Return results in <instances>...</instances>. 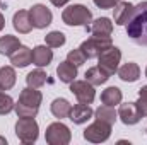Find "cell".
<instances>
[{
  "mask_svg": "<svg viewBox=\"0 0 147 145\" xmlns=\"http://www.w3.org/2000/svg\"><path fill=\"white\" fill-rule=\"evenodd\" d=\"M127 36L135 44L147 46V0L134 5V10L125 24Z\"/></svg>",
  "mask_w": 147,
  "mask_h": 145,
  "instance_id": "obj_1",
  "label": "cell"
},
{
  "mask_svg": "<svg viewBox=\"0 0 147 145\" xmlns=\"http://www.w3.org/2000/svg\"><path fill=\"white\" fill-rule=\"evenodd\" d=\"M43 101V94L34 87H26L19 94V101L16 103L14 111L19 118H34L39 111V104Z\"/></svg>",
  "mask_w": 147,
  "mask_h": 145,
  "instance_id": "obj_2",
  "label": "cell"
},
{
  "mask_svg": "<svg viewBox=\"0 0 147 145\" xmlns=\"http://www.w3.org/2000/svg\"><path fill=\"white\" fill-rule=\"evenodd\" d=\"M62 21L67 26H82L86 31L91 33L92 12L86 5H82V3H74V5H69L62 12Z\"/></svg>",
  "mask_w": 147,
  "mask_h": 145,
  "instance_id": "obj_3",
  "label": "cell"
},
{
  "mask_svg": "<svg viewBox=\"0 0 147 145\" xmlns=\"http://www.w3.org/2000/svg\"><path fill=\"white\" fill-rule=\"evenodd\" d=\"M113 46L111 36H96L92 34L91 38H87L86 41H82V44L79 46L82 50V53L86 55V58H98L103 51L110 50Z\"/></svg>",
  "mask_w": 147,
  "mask_h": 145,
  "instance_id": "obj_4",
  "label": "cell"
},
{
  "mask_svg": "<svg viewBox=\"0 0 147 145\" xmlns=\"http://www.w3.org/2000/svg\"><path fill=\"white\" fill-rule=\"evenodd\" d=\"M16 135L22 144H34L39 135V126H38L34 118H19L16 123Z\"/></svg>",
  "mask_w": 147,
  "mask_h": 145,
  "instance_id": "obj_5",
  "label": "cell"
},
{
  "mask_svg": "<svg viewBox=\"0 0 147 145\" xmlns=\"http://www.w3.org/2000/svg\"><path fill=\"white\" fill-rule=\"evenodd\" d=\"M45 138L50 145H67L72 140V133L67 125H63L62 121H55V123L48 125Z\"/></svg>",
  "mask_w": 147,
  "mask_h": 145,
  "instance_id": "obj_6",
  "label": "cell"
},
{
  "mask_svg": "<svg viewBox=\"0 0 147 145\" xmlns=\"http://www.w3.org/2000/svg\"><path fill=\"white\" fill-rule=\"evenodd\" d=\"M98 58H99L98 67L111 77V75H115L118 72V65H120V60H121V51H120V48L111 46L110 50L103 51Z\"/></svg>",
  "mask_w": 147,
  "mask_h": 145,
  "instance_id": "obj_7",
  "label": "cell"
},
{
  "mask_svg": "<svg viewBox=\"0 0 147 145\" xmlns=\"http://www.w3.org/2000/svg\"><path fill=\"white\" fill-rule=\"evenodd\" d=\"M111 135V125L105 123V121H99L96 119L94 123H91L86 130H84V138L87 142H92V144H101V142H106Z\"/></svg>",
  "mask_w": 147,
  "mask_h": 145,
  "instance_id": "obj_8",
  "label": "cell"
},
{
  "mask_svg": "<svg viewBox=\"0 0 147 145\" xmlns=\"http://www.w3.org/2000/svg\"><path fill=\"white\" fill-rule=\"evenodd\" d=\"M70 92L75 96V99L79 103H84V104H91L96 97V91H94V85L89 84L87 80H74L70 82Z\"/></svg>",
  "mask_w": 147,
  "mask_h": 145,
  "instance_id": "obj_9",
  "label": "cell"
},
{
  "mask_svg": "<svg viewBox=\"0 0 147 145\" xmlns=\"http://www.w3.org/2000/svg\"><path fill=\"white\" fill-rule=\"evenodd\" d=\"M29 15H31V22H33V28L36 29H45L51 24L53 21V14L51 10L43 5V3H36L29 9Z\"/></svg>",
  "mask_w": 147,
  "mask_h": 145,
  "instance_id": "obj_10",
  "label": "cell"
},
{
  "mask_svg": "<svg viewBox=\"0 0 147 145\" xmlns=\"http://www.w3.org/2000/svg\"><path fill=\"white\" fill-rule=\"evenodd\" d=\"M118 118L121 119L123 125H128V126H130V125H137V123L142 119V116H140L139 108H137L135 103H125V104L120 103V108H118Z\"/></svg>",
  "mask_w": 147,
  "mask_h": 145,
  "instance_id": "obj_11",
  "label": "cell"
},
{
  "mask_svg": "<svg viewBox=\"0 0 147 145\" xmlns=\"http://www.w3.org/2000/svg\"><path fill=\"white\" fill-rule=\"evenodd\" d=\"M92 114H94V111H92V108H91L89 104L79 103V104H75V106L70 109L69 118H70V121L75 123V125H84V123H87V121L92 118Z\"/></svg>",
  "mask_w": 147,
  "mask_h": 145,
  "instance_id": "obj_12",
  "label": "cell"
},
{
  "mask_svg": "<svg viewBox=\"0 0 147 145\" xmlns=\"http://www.w3.org/2000/svg\"><path fill=\"white\" fill-rule=\"evenodd\" d=\"M12 26L19 34H28L33 29V22H31V15L29 10H17L12 17Z\"/></svg>",
  "mask_w": 147,
  "mask_h": 145,
  "instance_id": "obj_13",
  "label": "cell"
},
{
  "mask_svg": "<svg viewBox=\"0 0 147 145\" xmlns=\"http://www.w3.org/2000/svg\"><path fill=\"white\" fill-rule=\"evenodd\" d=\"M10 63L17 68H24L29 63H33V50H29L28 46H19L12 55H10Z\"/></svg>",
  "mask_w": 147,
  "mask_h": 145,
  "instance_id": "obj_14",
  "label": "cell"
},
{
  "mask_svg": "<svg viewBox=\"0 0 147 145\" xmlns=\"http://www.w3.org/2000/svg\"><path fill=\"white\" fill-rule=\"evenodd\" d=\"M132 10H134V5L130 2H121L120 0L113 7V21H115V24L116 26H125L130 14H132Z\"/></svg>",
  "mask_w": 147,
  "mask_h": 145,
  "instance_id": "obj_15",
  "label": "cell"
},
{
  "mask_svg": "<svg viewBox=\"0 0 147 145\" xmlns=\"http://www.w3.org/2000/svg\"><path fill=\"white\" fill-rule=\"evenodd\" d=\"M53 60V50L46 46H34L33 48V63L36 67H48Z\"/></svg>",
  "mask_w": 147,
  "mask_h": 145,
  "instance_id": "obj_16",
  "label": "cell"
},
{
  "mask_svg": "<svg viewBox=\"0 0 147 145\" xmlns=\"http://www.w3.org/2000/svg\"><path fill=\"white\" fill-rule=\"evenodd\" d=\"M116 73L123 82H135L140 77V67L137 63H134V62H128V63L121 65Z\"/></svg>",
  "mask_w": 147,
  "mask_h": 145,
  "instance_id": "obj_17",
  "label": "cell"
},
{
  "mask_svg": "<svg viewBox=\"0 0 147 145\" xmlns=\"http://www.w3.org/2000/svg\"><path fill=\"white\" fill-rule=\"evenodd\" d=\"M57 75H58V79L63 84H70V82L75 80V77H77V67L74 63H70L69 60H65V62H62L57 67Z\"/></svg>",
  "mask_w": 147,
  "mask_h": 145,
  "instance_id": "obj_18",
  "label": "cell"
},
{
  "mask_svg": "<svg viewBox=\"0 0 147 145\" xmlns=\"http://www.w3.org/2000/svg\"><path fill=\"white\" fill-rule=\"evenodd\" d=\"M91 33L96 36H110L113 33V22L108 17H99L91 22Z\"/></svg>",
  "mask_w": 147,
  "mask_h": 145,
  "instance_id": "obj_19",
  "label": "cell"
},
{
  "mask_svg": "<svg viewBox=\"0 0 147 145\" xmlns=\"http://www.w3.org/2000/svg\"><path fill=\"white\" fill-rule=\"evenodd\" d=\"M19 46H21L19 38L12 36V34H5L0 38V55H3V56H10Z\"/></svg>",
  "mask_w": 147,
  "mask_h": 145,
  "instance_id": "obj_20",
  "label": "cell"
},
{
  "mask_svg": "<svg viewBox=\"0 0 147 145\" xmlns=\"http://www.w3.org/2000/svg\"><path fill=\"white\" fill-rule=\"evenodd\" d=\"M17 75L14 67H2L0 68V89L2 91H10L16 85Z\"/></svg>",
  "mask_w": 147,
  "mask_h": 145,
  "instance_id": "obj_21",
  "label": "cell"
},
{
  "mask_svg": "<svg viewBox=\"0 0 147 145\" xmlns=\"http://www.w3.org/2000/svg\"><path fill=\"white\" fill-rule=\"evenodd\" d=\"M51 113H53V116L55 118H69V114H70V109H72V104L67 101V99H63V97H57L53 103H51Z\"/></svg>",
  "mask_w": 147,
  "mask_h": 145,
  "instance_id": "obj_22",
  "label": "cell"
},
{
  "mask_svg": "<svg viewBox=\"0 0 147 145\" xmlns=\"http://www.w3.org/2000/svg\"><path fill=\"white\" fill-rule=\"evenodd\" d=\"M121 99H123V94H121V91L118 87H108V89H105L101 92V103L106 104V106L115 108L116 104L121 103Z\"/></svg>",
  "mask_w": 147,
  "mask_h": 145,
  "instance_id": "obj_23",
  "label": "cell"
},
{
  "mask_svg": "<svg viewBox=\"0 0 147 145\" xmlns=\"http://www.w3.org/2000/svg\"><path fill=\"white\" fill-rule=\"evenodd\" d=\"M108 79H110V75L106 72H103L98 65H96V67H91V68L86 72V80H87L89 84H92L94 87H96V85H103L105 82H108Z\"/></svg>",
  "mask_w": 147,
  "mask_h": 145,
  "instance_id": "obj_24",
  "label": "cell"
},
{
  "mask_svg": "<svg viewBox=\"0 0 147 145\" xmlns=\"http://www.w3.org/2000/svg\"><path fill=\"white\" fill-rule=\"evenodd\" d=\"M94 116H96V119H99V121H105V123H108V125H115V121H116V118H118V113L113 109V106H106V104H103V106H99V108L94 111Z\"/></svg>",
  "mask_w": 147,
  "mask_h": 145,
  "instance_id": "obj_25",
  "label": "cell"
},
{
  "mask_svg": "<svg viewBox=\"0 0 147 145\" xmlns=\"http://www.w3.org/2000/svg\"><path fill=\"white\" fill-rule=\"evenodd\" d=\"M46 72H43L39 67H38L36 70H33V72H29L26 75V82H28V85L29 87H34V89H39V87H43L45 84H46Z\"/></svg>",
  "mask_w": 147,
  "mask_h": 145,
  "instance_id": "obj_26",
  "label": "cell"
},
{
  "mask_svg": "<svg viewBox=\"0 0 147 145\" xmlns=\"http://www.w3.org/2000/svg\"><path fill=\"white\" fill-rule=\"evenodd\" d=\"M45 41H46V44L50 46V48H60V46H63L65 44V34L63 33H60V31H51V33H48L46 36H45Z\"/></svg>",
  "mask_w": 147,
  "mask_h": 145,
  "instance_id": "obj_27",
  "label": "cell"
},
{
  "mask_svg": "<svg viewBox=\"0 0 147 145\" xmlns=\"http://www.w3.org/2000/svg\"><path fill=\"white\" fill-rule=\"evenodd\" d=\"M137 108H139V113L142 118L147 116V85H142L139 89V101L135 103Z\"/></svg>",
  "mask_w": 147,
  "mask_h": 145,
  "instance_id": "obj_28",
  "label": "cell"
},
{
  "mask_svg": "<svg viewBox=\"0 0 147 145\" xmlns=\"http://www.w3.org/2000/svg\"><path fill=\"white\" fill-rule=\"evenodd\" d=\"M67 60L70 62V63H74L75 67H80V65H84L86 63V55L82 53V50L80 48H77V50H70L69 53H67Z\"/></svg>",
  "mask_w": 147,
  "mask_h": 145,
  "instance_id": "obj_29",
  "label": "cell"
},
{
  "mask_svg": "<svg viewBox=\"0 0 147 145\" xmlns=\"http://www.w3.org/2000/svg\"><path fill=\"white\" fill-rule=\"evenodd\" d=\"M16 106L14 99L9 96V94H2L0 92V114H9Z\"/></svg>",
  "mask_w": 147,
  "mask_h": 145,
  "instance_id": "obj_30",
  "label": "cell"
},
{
  "mask_svg": "<svg viewBox=\"0 0 147 145\" xmlns=\"http://www.w3.org/2000/svg\"><path fill=\"white\" fill-rule=\"evenodd\" d=\"M92 2H94V5L99 7V9H113L120 0H92Z\"/></svg>",
  "mask_w": 147,
  "mask_h": 145,
  "instance_id": "obj_31",
  "label": "cell"
},
{
  "mask_svg": "<svg viewBox=\"0 0 147 145\" xmlns=\"http://www.w3.org/2000/svg\"><path fill=\"white\" fill-rule=\"evenodd\" d=\"M55 7H63L65 3H69V0H50Z\"/></svg>",
  "mask_w": 147,
  "mask_h": 145,
  "instance_id": "obj_32",
  "label": "cell"
},
{
  "mask_svg": "<svg viewBox=\"0 0 147 145\" xmlns=\"http://www.w3.org/2000/svg\"><path fill=\"white\" fill-rule=\"evenodd\" d=\"M3 26H5V17H3V14L0 12V31L3 29Z\"/></svg>",
  "mask_w": 147,
  "mask_h": 145,
  "instance_id": "obj_33",
  "label": "cell"
},
{
  "mask_svg": "<svg viewBox=\"0 0 147 145\" xmlns=\"http://www.w3.org/2000/svg\"><path fill=\"white\" fill-rule=\"evenodd\" d=\"M5 144H7V140H5L3 137H0V145H5Z\"/></svg>",
  "mask_w": 147,
  "mask_h": 145,
  "instance_id": "obj_34",
  "label": "cell"
},
{
  "mask_svg": "<svg viewBox=\"0 0 147 145\" xmlns=\"http://www.w3.org/2000/svg\"><path fill=\"white\" fill-rule=\"evenodd\" d=\"M0 9H3V5H2V2H0Z\"/></svg>",
  "mask_w": 147,
  "mask_h": 145,
  "instance_id": "obj_35",
  "label": "cell"
},
{
  "mask_svg": "<svg viewBox=\"0 0 147 145\" xmlns=\"http://www.w3.org/2000/svg\"><path fill=\"white\" fill-rule=\"evenodd\" d=\"M146 77H147V68H146Z\"/></svg>",
  "mask_w": 147,
  "mask_h": 145,
  "instance_id": "obj_36",
  "label": "cell"
},
{
  "mask_svg": "<svg viewBox=\"0 0 147 145\" xmlns=\"http://www.w3.org/2000/svg\"><path fill=\"white\" fill-rule=\"evenodd\" d=\"M0 91H2V89H0Z\"/></svg>",
  "mask_w": 147,
  "mask_h": 145,
  "instance_id": "obj_37",
  "label": "cell"
}]
</instances>
